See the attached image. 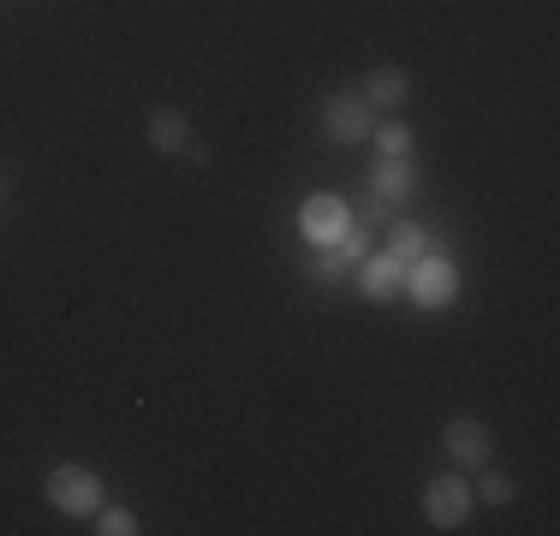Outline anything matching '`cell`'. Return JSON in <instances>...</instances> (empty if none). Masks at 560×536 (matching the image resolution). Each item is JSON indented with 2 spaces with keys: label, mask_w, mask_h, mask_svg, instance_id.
Wrapping results in <instances>:
<instances>
[{
  "label": "cell",
  "mask_w": 560,
  "mask_h": 536,
  "mask_svg": "<svg viewBox=\"0 0 560 536\" xmlns=\"http://www.w3.org/2000/svg\"><path fill=\"white\" fill-rule=\"evenodd\" d=\"M411 150V131L406 126H382V155H406Z\"/></svg>",
  "instance_id": "5bb4252c"
},
{
  "label": "cell",
  "mask_w": 560,
  "mask_h": 536,
  "mask_svg": "<svg viewBox=\"0 0 560 536\" xmlns=\"http://www.w3.org/2000/svg\"><path fill=\"white\" fill-rule=\"evenodd\" d=\"M442 441H447V453H453L459 465H483V459H489V429L477 423V418H453Z\"/></svg>",
  "instance_id": "ba28073f"
},
{
  "label": "cell",
  "mask_w": 560,
  "mask_h": 536,
  "mask_svg": "<svg viewBox=\"0 0 560 536\" xmlns=\"http://www.w3.org/2000/svg\"><path fill=\"white\" fill-rule=\"evenodd\" d=\"M299 226H304V238H311L316 250H323V245H340V238L352 233V209H346L340 197L323 191V197H311V203L299 209Z\"/></svg>",
  "instance_id": "5b68a950"
},
{
  "label": "cell",
  "mask_w": 560,
  "mask_h": 536,
  "mask_svg": "<svg viewBox=\"0 0 560 536\" xmlns=\"http://www.w3.org/2000/svg\"><path fill=\"white\" fill-rule=\"evenodd\" d=\"M48 501L72 518H90L102 513V477L90 465H60V471H48Z\"/></svg>",
  "instance_id": "7a4b0ae2"
},
{
  "label": "cell",
  "mask_w": 560,
  "mask_h": 536,
  "mask_svg": "<svg viewBox=\"0 0 560 536\" xmlns=\"http://www.w3.org/2000/svg\"><path fill=\"white\" fill-rule=\"evenodd\" d=\"M411 96V78L399 72V66H376V72L364 78V102L370 107H406Z\"/></svg>",
  "instance_id": "30bf717a"
},
{
  "label": "cell",
  "mask_w": 560,
  "mask_h": 536,
  "mask_svg": "<svg viewBox=\"0 0 560 536\" xmlns=\"http://www.w3.org/2000/svg\"><path fill=\"white\" fill-rule=\"evenodd\" d=\"M423 250H430V233H423L418 221H394V233H388V257L399 263V268H411L423 257Z\"/></svg>",
  "instance_id": "8fae6325"
},
{
  "label": "cell",
  "mask_w": 560,
  "mask_h": 536,
  "mask_svg": "<svg viewBox=\"0 0 560 536\" xmlns=\"http://www.w3.org/2000/svg\"><path fill=\"white\" fill-rule=\"evenodd\" d=\"M406 292L423 304V311H447V304L459 299V268H453L447 257H435V250H423V257L406 268Z\"/></svg>",
  "instance_id": "6da1fadb"
},
{
  "label": "cell",
  "mask_w": 560,
  "mask_h": 536,
  "mask_svg": "<svg viewBox=\"0 0 560 536\" xmlns=\"http://www.w3.org/2000/svg\"><path fill=\"white\" fill-rule=\"evenodd\" d=\"M358 292H364L370 304H388V299L406 292V268H399L388 250H382V257H364V268H358Z\"/></svg>",
  "instance_id": "52a82bcc"
},
{
  "label": "cell",
  "mask_w": 560,
  "mask_h": 536,
  "mask_svg": "<svg viewBox=\"0 0 560 536\" xmlns=\"http://www.w3.org/2000/svg\"><path fill=\"white\" fill-rule=\"evenodd\" d=\"M150 143L162 155H191V161H203L209 150L197 143V131H191V119H179L173 107H162V114H150Z\"/></svg>",
  "instance_id": "8992f818"
},
{
  "label": "cell",
  "mask_w": 560,
  "mask_h": 536,
  "mask_svg": "<svg viewBox=\"0 0 560 536\" xmlns=\"http://www.w3.org/2000/svg\"><path fill=\"white\" fill-rule=\"evenodd\" d=\"M370 126H376V107H370L364 96H352V90L328 96V107H323V131H328L335 143H364Z\"/></svg>",
  "instance_id": "277c9868"
},
{
  "label": "cell",
  "mask_w": 560,
  "mask_h": 536,
  "mask_svg": "<svg viewBox=\"0 0 560 536\" xmlns=\"http://www.w3.org/2000/svg\"><path fill=\"white\" fill-rule=\"evenodd\" d=\"M411 185H418V161L406 155H382L376 161V197H388V203H399V197H411Z\"/></svg>",
  "instance_id": "9c48e42d"
},
{
  "label": "cell",
  "mask_w": 560,
  "mask_h": 536,
  "mask_svg": "<svg viewBox=\"0 0 560 536\" xmlns=\"http://www.w3.org/2000/svg\"><path fill=\"white\" fill-rule=\"evenodd\" d=\"M471 506H477V494L465 477H430V489H423V518L435 531H459Z\"/></svg>",
  "instance_id": "3957f363"
},
{
  "label": "cell",
  "mask_w": 560,
  "mask_h": 536,
  "mask_svg": "<svg viewBox=\"0 0 560 536\" xmlns=\"http://www.w3.org/2000/svg\"><path fill=\"white\" fill-rule=\"evenodd\" d=\"M96 531H102V536H131V531H138V518H131L126 506H102Z\"/></svg>",
  "instance_id": "4fadbf2b"
},
{
  "label": "cell",
  "mask_w": 560,
  "mask_h": 536,
  "mask_svg": "<svg viewBox=\"0 0 560 536\" xmlns=\"http://www.w3.org/2000/svg\"><path fill=\"white\" fill-rule=\"evenodd\" d=\"M477 501H489V506H506V501H513V482H506L501 471H489V477H477Z\"/></svg>",
  "instance_id": "7c38bea8"
}]
</instances>
